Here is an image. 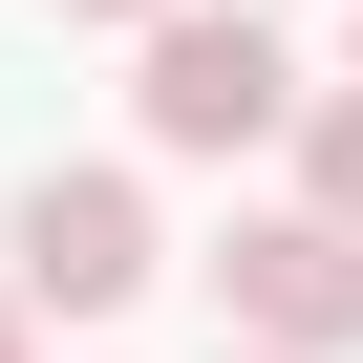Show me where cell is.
Masks as SVG:
<instances>
[{"mask_svg": "<svg viewBox=\"0 0 363 363\" xmlns=\"http://www.w3.org/2000/svg\"><path fill=\"white\" fill-rule=\"evenodd\" d=\"M320 86H299V43L257 22V0H171L150 22V65H128V128L150 150H257V128H299Z\"/></svg>", "mask_w": 363, "mask_h": 363, "instance_id": "1", "label": "cell"}, {"mask_svg": "<svg viewBox=\"0 0 363 363\" xmlns=\"http://www.w3.org/2000/svg\"><path fill=\"white\" fill-rule=\"evenodd\" d=\"M0 363H43V342H22V278H0Z\"/></svg>", "mask_w": 363, "mask_h": 363, "instance_id": "6", "label": "cell"}, {"mask_svg": "<svg viewBox=\"0 0 363 363\" xmlns=\"http://www.w3.org/2000/svg\"><path fill=\"white\" fill-rule=\"evenodd\" d=\"M150 257H171V235H150L128 171H22V320H107Z\"/></svg>", "mask_w": 363, "mask_h": 363, "instance_id": "3", "label": "cell"}, {"mask_svg": "<svg viewBox=\"0 0 363 363\" xmlns=\"http://www.w3.org/2000/svg\"><path fill=\"white\" fill-rule=\"evenodd\" d=\"M299 214H342V235H363V86H320V107H299Z\"/></svg>", "mask_w": 363, "mask_h": 363, "instance_id": "4", "label": "cell"}, {"mask_svg": "<svg viewBox=\"0 0 363 363\" xmlns=\"http://www.w3.org/2000/svg\"><path fill=\"white\" fill-rule=\"evenodd\" d=\"M65 22H171V0H65Z\"/></svg>", "mask_w": 363, "mask_h": 363, "instance_id": "5", "label": "cell"}, {"mask_svg": "<svg viewBox=\"0 0 363 363\" xmlns=\"http://www.w3.org/2000/svg\"><path fill=\"white\" fill-rule=\"evenodd\" d=\"M214 320H235L257 363H342V342H363V235H342V214H235V235H214Z\"/></svg>", "mask_w": 363, "mask_h": 363, "instance_id": "2", "label": "cell"}, {"mask_svg": "<svg viewBox=\"0 0 363 363\" xmlns=\"http://www.w3.org/2000/svg\"><path fill=\"white\" fill-rule=\"evenodd\" d=\"M214 363H257V342H214Z\"/></svg>", "mask_w": 363, "mask_h": 363, "instance_id": "7", "label": "cell"}]
</instances>
